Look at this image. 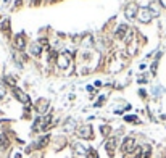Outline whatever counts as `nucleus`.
<instances>
[{
    "mask_svg": "<svg viewBox=\"0 0 166 158\" xmlns=\"http://www.w3.org/2000/svg\"><path fill=\"white\" fill-rule=\"evenodd\" d=\"M69 63H71V55L69 53H61L56 57V66H58L60 69H66L69 66Z\"/></svg>",
    "mask_w": 166,
    "mask_h": 158,
    "instance_id": "obj_1",
    "label": "nucleus"
},
{
    "mask_svg": "<svg viewBox=\"0 0 166 158\" xmlns=\"http://www.w3.org/2000/svg\"><path fill=\"white\" fill-rule=\"evenodd\" d=\"M153 11L150 10V8H140L139 13H137V18L142 21V23H150L152 18H153Z\"/></svg>",
    "mask_w": 166,
    "mask_h": 158,
    "instance_id": "obj_2",
    "label": "nucleus"
},
{
    "mask_svg": "<svg viewBox=\"0 0 166 158\" xmlns=\"http://www.w3.org/2000/svg\"><path fill=\"white\" fill-rule=\"evenodd\" d=\"M134 148H136V141H134V137H126L124 139V142H123V145H121V150L123 153H129V152H134Z\"/></svg>",
    "mask_w": 166,
    "mask_h": 158,
    "instance_id": "obj_3",
    "label": "nucleus"
},
{
    "mask_svg": "<svg viewBox=\"0 0 166 158\" xmlns=\"http://www.w3.org/2000/svg\"><path fill=\"white\" fill-rule=\"evenodd\" d=\"M79 137L81 139H92L94 137V132H92V126H89V124H86V126H81L79 128Z\"/></svg>",
    "mask_w": 166,
    "mask_h": 158,
    "instance_id": "obj_4",
    "label": "nucleus"
},
{
    "mask_svg": "<svg viewBox=\"0 0 166 158\" xmlns=\"http://www.w3.org/2000/svg\"><path fill=\"white\" fill-rule=\"evenodd\" d=\"M137 13H139V8H137L134 3H131V5H127V7H126V10H124V16L127 18V20H132V18H136V16H137Z\"/></svg>",
    "mask_w": 166,
    "mask_h": 158,
    "instance_id": "obj_5",
    "label": "nucleus"
},
{
    "mask_svg": "<svg viewBox=\"0 0 166 158\" xmlns=\"http://www.w3.org/2000/svg\"><path fill=\"white\" fill-rule=\"evenodd\" d=\"M13 95H15L16 99L21 102V103H29V102H31V100H29V97H27L21 89H18V87H13Z\"/></svg>",
    "mask_w": 166,
    "mask_h": 158,
    "instance_id": "obj_6",
    "label": "nucleus"
},
{
    "mask_svg": "<svg viewBox=\"0 0 166 158\" xmlns=\"http://www.w3.org/2000/svg\"><path fill=\"white\" fill-rule=\"evenodd\" d=\"M15 45L18 50H24L26 47V36L23 34V32H20V34L15 36Z\"/></svg>",
    "mask_w": 166,
    "mask_h": 158,
    "instance_id": "obj_7",
    "label": "nucleus"
},
{
    "mask_svg": "<svg viewBox=\"0 0 166 158\" xmlns=\"http://www.w3.org/2000/svg\"><path fill=\"white\" fill-rule=\"evenodd\" d=\"M116 142H118V139H116V137H111L110 141H108V142L105 144V148L108 150V155H110V156H113V153H115V147H116Z\"/></svg>",
    "mask_w": 166,
    "mask_h": 158,
    "instance_id": "obj_8",
    "label": "nucleus"
},
{
    "mask_svg": "<svg viewBox=\"0 0 166 158\" xmlns=\"http://www.w3.org/2000/svg\"><path fill=\"white\" fill-rule=\"evenodd\" d=\"M150 155H152V147L150 145H144L140 148L139 158H150Z\"/></svg>",
    "mask_w": 166,
    "mask_h": 158,
    "instance_id": "obj_9",
    "label": "nucleus"
},
{
    "mask_svg": "<svg viewBox=\"0 0 166 158\" xmlns=\"http://www.w3.org/2000/svg\"><path fill=\"white\" fill-rule=\"evenodd\" d=\"M129 31L127 29V26L126 24H121V26H118V29H116V37L118 39H124V36H126V32Z\"/></svg>",
    "mask_w": 166,
    "mask_h": 158,
    "instance_id": "obj_10",
    "label": "nucleus"
},
{
    "mask_svg": "<svg viewBox=\"0 0 166 158\" xmlns=\"http://www.w3.org/2000/svg\"><path fill=\"white\" fill-rule=\"evenodd\" d=\"M31 53L34 55V57H40V53H42V47L39 44H32L31 45Z\"/></svg>",
    "mask_w": 166,
    "mask_h": 158,
    "instance_id": "obj_11",
    "label": "nucleus"
},
{
    "mask_svg": "<svg viewBox=\"0 0 166 158\" xmlns=\"http://www.w3.org/2000/svg\"><path fill=\"white\" fill-rule=\"evenodd\" d=\"M47 105H49V102H45V100H39L37 102V111L39 113H42V111H45V108H47Z\"/></svg>",
    "mask_w": 166,
    "mask_h": 158,
    "instance_id": "obj_12",
    "label": "nucleus"
},
{
    "mask_svg": "<svg viewBox=\"0 0 166 158\" xmlns=\"http://www.w3.org/2000/svg\"><path fill=\"white\" fill-rule=\"evenodd\" d=\"M49 142H50V136H44L39 142H37V147H45Z\"/></svg>",
    "mask_w": 166,
    "mask_h": 158,
    "instance_id": "obj_13",
    "label": "nucleus"
},
{
    "mask_svg": "<svg viewBox=\"0 0 166 158\" xmlns=\"http://www.w3.org/2000/svg\"><path fill=\"white\" fill-rule=\"evenodd\" d=\"M8 144H10V142H8L7 136H3V134H2V136H0V145H2L3 148H7V147H8Z\"/></svg>",
    "mask_w": 166,
    "mask_h": 158,
    "instance_id": "obj_14",
    "label": "nucleus"
},
{
    "mask_svg": "<svg viewBox=\"0 0 166 158\" xmlns=\"http://www.w3.org/2000/svg\"><path fill=\"white\" fill-rule=\"evenodd\" d=\"M124 119L127 123H139V119H137V116H134V115H127V116H124Z\"/></svg>",
    "mask_w": 166,
    "mask_h": 158,
    "instance_id": "obj_15",
    "label": "nucleus"
},
{
    "mask_svg": "<svg viewBox=\"0 0 166 158\" xmlns=\"http://www.w3.org/2000/svg\"><path fill=\"white\" fill-rule=\"evenodd\" d=\"M5 94H7V92H5V87H3L2 84H0V100H2L3 97H5Z\"/></svg>",
    "mask_w": 166,
    "mask_h": 158,
    "instance_id": "obj_16",
    "label": "nucleus"
},
{
    "mask_svg": "<svg viewBox=\"0 0 166 158\" xmlns=\"http://www.w3.org/2000/svg\"><path fill=\"white\" fill-rule=\"evenodd\" d=\"M137 153H139V152H131V153H126V155H124V158H136V155H137Z\"/></svg>",
    "mask_w": 166,
    "mask_h": 158,
    "instance_id": "obj_17",
    "label": "nucleus"
},
{
    "mask_svg": "<svg viewBox=\"0 0 166 158\" xmlns=\"http://www.w3.org/2000/svg\"><path fill=\"white\" fill-rule=\"evenodd\" d=\"M5 82H8V84H10V86H13V87H15V81H13V77L7 76V77H5Z\"/></svg>",
    "mask_w": 166,
    "mask_h": 158,
    "instance_id": "obj_18",
    "label": "nucleus"
},
{
    "mask_svg": "<svg viewBox=\"0 0 166 158\" xmlns=\"http://www.w3.org/2000/svg\"><path fill=\"white\" fill-rule=\"evenodd\" d=\"M8 3H10V0H0V7L2 8H7Z\"/></svg>",
    "mask_w": 166,
    "mask_h": 158,
    "instance_id": "obj_19",
    "label": "nucleus"
},
{
    "mask_svg": "<svg viewBox=\"0 0 166 158\" xmlns=\"http://www.w3.org/2000/svg\"><path fill=\"white\" fill-rule=\"evenodd\" d=\"M102 134H103V136L110 134V128H108V126H102Z\"/></svg>",
    "mask_w": 166,
    "mask_h": 158,
    "instance_id": "obj_20",
    "label": "nucleus"
},
{
    "mask_svg": "<svg viewBox=\"0 0 166 158\" xmlns=\"http://www.w3.org/2000/svg\"><path fill=\"white\" fill-rule=\"evenodd\" d=\"M8 26H10V21L5 20V21H3V24H2V29H8Z\"/></svg>",
    "mask_w": 166,
    "mask_h": 158,
    "instance_id": "obj_21",
    "label": "nucleus"
},
{
    "mask_svg": "<svg viewBox=\"0 0 166 158\" xmlns=\"http://www.w3.org/2000/svg\"><path fill=\"white\" fill-rule=\"evenodd\" d=\"M89 158H97L95 150H89Z\"/></svg>",
    "mask_w": 166,
    "mask_h": 158,
    "instance_id": "obj_22",
    "label": "nucleus"
},
{
    "mask_svg": "<svg viewBox=\"0 0 166 158\" xmlns=\"http://www.w3.org/2000/svg\"><path fill=\"white\" fill-rule=\"evenodd\" d=\"M40 3V0H32V5H39Z\"/></svg>",
    "mask_w": 166,
    "mask_h": 158,
    "instance_id": "obj_23",
    "label": "nucleus"
},
{
    "mask_svg": "<svg viewBox=\"0 0 166 158\" xmlns=\"http://www.w3.org/2000/svg\"><path fill=\"white\" fill-rule=\"evenodd\" d=\"M160 3H161V5H163V7L166 8V0H160Z\"/></svg>",
    "mask_w": 166,
    "mask_h": 158,
    "instance_id": "obj_24",
    "label": "nucleus"
}]
</instances>
